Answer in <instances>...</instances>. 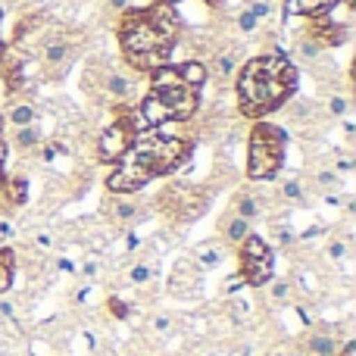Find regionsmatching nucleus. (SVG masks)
Masks as SVG:
<instances>
[{
	"label": "nucleus",
	"instance_id": "f257e3e1",
	"mask_svg": "<svg viewBox=\"0 0 356 356\" xmlns=\"http://www.w3.org/2000/svg\"><path fill=\"white\" fill-rule=\"evenodd\" d=\"M119 47L131 72H154L169 66L172 50L181 38V19L172 3H150V6H129L119 13Z\"/></svg>",
	"mask_w": 356,
	"mask_h": 356
},
{
	"label": "nucleus",
	"instance_id": "f03ea898",
	"mask_svg": "<svg viewBox=\"0 0 356 356\" xmlns=\"http://www.w3.org/2000/svg\"><path fill=\"white\" fill-rule=\"evenodd\" d=\"M191 154H194V144L188 138H169L160 129H144L138 131L129 154L113 163V172L106 175V191L131 197L147 188L154 178L178 172L184 163H191Z\"/></svg>",
	"mask_w": 356,
	"mask_h": 356
},
{
	"label": "nucleus",
	"instance_id": "7ed1b4c3",
	"mask_svg": "<svg viewBox=\"0 0 356 356\" xmlns=\"http://www.w3.org/2000/svg\"><path fill=\"white\" fill-rule=\"evenodd\" d=\"M207 63L184 60L178 66H160L150 72V91L138 104L144 129H160L166 122H188L200 106V88L207 85Z\"/></svg>",
	"mask_w": 356,
	"mask_h": 356
},
{
	"label": "nucleus",
	"instance_id": "20e7f679",
	"mask_svg": "<svg viewBox=\"0 0 356 356\" xmlns=\"http://www.w3.org/2000/svg\"><path fill=\"white\" fill-rule=\"evenodd\" d=\"M300 75L294 63L284 54H263L247 60L234 75V94H238V110L244 119H263L269 113L282 110L297 94Z\"/></svg>",
	"mask_w": 356,
	"mask_h": 356
},
{
	"label": "nucleus",
	"instance_id": "39448f33",
	"mask_svg": "<svg viewBox=\"0 0 356 356\" xmlns=\"http://www.w3.org/2000/svg\"><path fill=\"white\" fill-rule=\"evenodd\" d=\"M288 131L275 122H253L247 135V178L250 181H272L284 169L288 154Z\"/></svg>",
	"mask_w": 356,
	"mask_h": 356
},
{
	"label": "nucleus",
	"instance_id": "423d86ee",
	"mask_svg": "<svg viewBox=\"0 0 356 356\" xmlns=\"http://www.w3.org/2000/svg\"><path fill=\"white\" fill-rule=\"evenodd\" d=\"M138 131H144V122H141V116H138V106L135 110L119 106L116 119H113L97 138V160L100 163H119L131 150Z\"/></svg>",
	"mask_w": 356,
	"mask_h": 356
},
{
	"label": "nucleus",
	"instance_id": "0eeeda50",
	"mask_svg": "<svg viewBox=\"0 0 356 356\" xmlns=\"http://www.w3.org/2000/svg\"><path fill=\"white\" fill-rule=\"evenodd\" d=\"M238 263H241L238 275L244 278L247 288H263V284L272 278V272H275L272 247L253 232L238 244Z\"/></svg>",
	"mask_w": 356,
	"mask_h": 356
},
{
	"label": "nucleus",
	"instance_id": "6e6552de",
	"mask_svg": "<svg viewBox=\"0 0 356 356\" xmlns=\"http://www.w3.org/2000/svg\"><path fill=\"white\" fill-rule=\"evenodd\" d=\"M209 207V194L200 184H172L160 194V209L172 219H197Z\"/></svg>",
	"mask_w": 356,
	"mask_h": 356
},
{
	"label": "nucleus",
	"instance_id": "1a4fd4ad",
	"mask_svg": "<svg viewBox=\"0 0 356 356\" xmlns=\"http://www.w3.org/2000/svg\"><path fill=\"white\" fill-rule=\"evenodd\" d=\"M135 94H138L135 72H125V69L106 66L104 79H100V97H106L110 104H116V106H129Z\"/></svg>",
	"mask_w": 356,
	"mask_h": 356
},
{
	"label": "nucleus",
	"instance_id": "9d476101",
	"mask_svg": "<svg viewBox=\"0 0 356 356\" xmlns=\"http://www.w3.org/2000/svg\"><path fill=\"white\" fill-rule=\"evenodd\" d=\"M225 257H228V247L222 244L219 238H209V241H200V244L194 247L191 263H194L200 272H213V269H219V266L225 263Z\"/></svg>",
	"mask_w": 356,
	"mask_h": 356
},
{
	"label": "nucleus",
	"instance_id": "9b49d317",
	"mask_svg": "<svg viewBox=\"0 0 356 356\" xmlns=\"http://www.w3.org/2000/svg\"><path fill=\"white\" fill-rule=\"evenodd\" d=\"M338 3H350L353 0H284L282 6V16H307V19H319L328 16Z\"/></svg>",
	"mask_w": 356,
	"mask_h": 356
},
{
	"label": "nucleus",
	"instance_id": "f8f14e48",
	"mask_svg": "<svg viewBox=\"0 0 356 356\" xmlns=\"http://www.w3.org/2000/svg\"><path fill=\"white\" fill-rule=\"evenodd\" d=\"M250 232H253L250 222L241 219L234 209H228V213L219 219V241H222V244H241V241H244Z\"/></svg>",
	"mask_w": 356,
	"mask_h": 356
},
{
	"label": "nucleus",
	"instance_id": "ddd939ff",
	"mask_svg": "<svg viewBox=\"0 0 356 356\" xmlns=\"http://www.w3.org/2000/svg\"><path fill=\"white\" fill-rule=\"evenodd\" d=\"M232 209L234 213L241 216V219H247L253 225V222L259 219V216L266 213V203H263V197L257 194V191H238V194H234V200H232Z\"/></svg>",
	"mask_w": 356,
	"mask_h": 356
},
{
	"label": "nucleus",
	"instance_id": "4468645a",
	"mask_svg": "<svg viewBox=\"0 0 356 356\" xmlns=\"http://www.w3.org/2000/svg\"><path fill=\"white\" fill-rule=\"evenodd\" d=\"M106 209H110V219L119 222V225H129V222H135L138 216H141V207H138V200H131V197H122V194H110V200H106Z\"/></svg>",
	"mask_w": 356,
	"mask_h": 356
},
{
	"label": "nucleus",
	"instance_id": "2eb2a0df",
	"mask_svg": "<svg viewBox=\"0 0 356 356\" xmlns=\"http://www.w3.org/2000/svg\"><path fill=\"white\" fill-rule=\"evenodd\" d=\"M197 288H200V269L191 259H181L172 272V291L175 294H191Z\"/></svg>",
	"mask_w": 356,
	"mask_h": 356
},
{
	"label": "nucleus",
	"instance_id": "dca6fc26",
	"mask_svg": "<svg viewBox=\"0 0 356 356\" xmlns=\"http://www.w3.org/2000/svg\"><path fill=\"white\" fill-rule=\"evenodd\" d=\"M238 63H241V47H222L219 54L213 56V66H209V72H213L216 79L228 81L234 72H238Z\"/></svg>",
	"mask_w": 356,
	"mask_h": 356
},
{
	"label": "nucleus",
	"instance_id": "f3484780",
	"mask_svg": "<svg viewBox=\"0 0 356 356\" xmlns=\"http://www.w3.org/2000/svg\"><path fill=\"white\" fill-rule=\"evenodd\" d=\"M69 56H72V41L69 38H54V41L44 44V63H47V69L66 66Z\"/></svg>",
	"mask_w": 356,
	"mask_h": 356
},
{
	"label": "nucleus",
	"instance_id": "a211bd4d",
	"mask_svg": "<svg viewBox=\"0 0 356 356\" xmlns=\"http://www.w3.org/2000/svg\"><path fill=\"white\" fill-rule=\"evenodd\" d=\"M3 122H10L13 129H22V125H38V110L31 106V100H13L10 110H6Z\"/></svg>",
	"mask_w": 356,
	"mask_h": 356
},
{
	"label": "nucleus",
	"instance_id": "6ab92c4d",
	"mask_svg": "<svg viewBox=\"0 0 356 356\" xmlns=\"http://www.w3.org/2000/svg\"><path fill=\"white\" fill-rule=\"evenodd\" d=\"M278 197H284L288 203H307V184L297 172H288L278 178Z\"/></svg>",
	"mask_w": 356,
	"mask_h": 356
},
{
	"label": "nucleus",
	"instance_id": "aec40b11",
	"mask_svg": "<svg viewBox=\"0 0 356 356\" xmlns=\"http://www.w3.org/2000/svg\"><path fill=\"white\" fill-rule=\"evenodd\" d=\"M13 278H16V253L13 247L0 244V297L13 288Z\"/></svg>",
	"mask_w": 356,
	"mask_h": 356
},
{
	"label": "nucleus",
	"instance_id": "412c9836",
	"mask_svg": "<svg viewBox=\"0 0 356 356\" xmlns=\"http://www.w3.org/2000/svg\"><path fill=\"white\" fill-rule=\"evenodd\" d=\"M3 200L10 203V207H22L25 200H29V178L25 175H13L3 181Z\"/></svg>",
	"mask_w": 356,
	"mask_h": 356
},
{
	"label": "nucleus",
	"instance_id": "4be33fe9",
	"mask_svg": "<svg viewBox=\"0 0 356 356\" xmlns=\"http://www.w3.org/2000/svg\"><path fill=\"white\" fill-rule=\"evenodd\" d=\"M10 144L16 150H31L41 144V125H22V129H13Z\"/></svg>",
	"mask_w": 356,
	"mask_h": 356
},
{
	"label": "nucleus",
	"instance_id": "5701e85b",
	"mask_svg": "<svg viewBox=\"0 0 356 356\" xmlns=\"http://www.w3.org/2000/svg\"><path fill=\"white\" fill-rule=\"evenodd\" d=\"M307 353L309 356H334L338 353V341H334V334H309L307 338Z\"/></svg>",
	"mask_w": 356,
	"mask_h": 356
},
{
	"label": "nucleus",
	"instance_id": "b1692460",
	"mask_svg": "<svg viewBox=\"0 0 356 356\" xmlns=\"http://www.w3.org/2000/svg\"><path fill=\"white\" fill-rule=\"evenodd\" d=\"M313 181H316V188H322L325 194H338V191H341V175L334 172L332 166H328V169H316Z\"/></svg>",
	"mask_w": 356,
	"mask_h": 356
},
{
	"label": "nucleus",
	"instance_id": "393cba45",
	"mask_svg": "<svg viewBox=\"0 0 356 356\" xmlns=\"http://www.w3.org/2000/svg\"><path fill=\"white\" fill-rule=\"evenodd\" d=\"M154 278H156V266L154 263H147V259L131 263V269H129V282L131 284H147V282H154Z\"/></svg>",
	"mask_w": 356,
	"mask_h": 356
},
{
	"label": "nucleus",
	"instance_id": "a878e982",
	"mask_svg": "<svg viewBox=\"0 0 356 356\" xmlns=\"http://www.w3.org/2000/svg\"><path fill=\"white\" fill-rule=\"evenodd\" d=\"M234 25H238L241 35H257L259 31V19L250 13V6H241L238 16H234Z\"/></svg>",
	"mask_w": 356,
	"mask_h": 356
},
{
	"label": "nucleus",
	"instance_id": "bb28decb",
	"mask_svg": "<svg viewBox=\"0 0 356 356\" xmlns=\"http://www.w3.org/2000/svg\"><path fill=\"white\" fill-rule=\"evenodd\" d=\"M266 284H269V300L275 303V307L291 300V282H284V278H269Z\"/></svg>",
	"mask_w": 356,
	"mask_h": 356
},
{
	"label": "nucleus",
	"instance_id": "cd10ccee",
	"mask_svg": "<svg viewBox=\"0 0 356 356\" xmlns=\"http://www.w3.org/2000/svg\"><path fill=\"white\" fill-rule=\"evenodd\" d=\"M328 259H332V263H344L347 257H350V241L347 238H332L328 241Z\"/></svg>",
	"mask_w": 356,
	"mask_h": 356
},
{
	"label": "nucleus",
	"instance_id": "c85d7f7f",
	"mask_svg": "<svg viewBox=\"0 0 356 356\" xmlns=\"http://www.w3.org/2000/svg\"><path fill=\"white\" fill-rule=\"evenodd\" d=\"M328 113L338 119L350 116V97H347V94H332V97H328Z\"/></svg>",
	"mask_w": 356,
	"mask_h": 356
},
{
	"label": "nucleus",
	"instance_id": "c756f323",
	"mask_svg": "<svg viewBox=\"0 0 356 356\" xmlns=\"http://www.w3.org/2000/svg\"><path fill=\"white\" fill-rule=\"evenodd\" d=\"M272 234H275V241L282 247H291L297 241V234H294V228L288 225V222H282V225H278V222H272Z\"/></svg>",
	"mask_w": 356,
	"mask_h": 356
},
{
	"label": "nucleus",
	"instance_id": "7c9ffc66",
	"mask_svg": "<svg viewBox=\"0 0 356 356\" xmlns=\"http://www.w3.org/2000/svg\"><path fill=\"white\" fill-rule=\"evenodd\" d=\"M297 54H300L303 60H319V56H322V47L307 35V38H300V44H297Z\"/></svg>",
	"mask_w": 356,
	"mask_h": 356
},
{
	"label": "nucleus",
	"instance_id": "2f4dec72",
	"mask_svg": "<svg viewBox=\"0 0 356 356\" xmlns=\"http://www.w3.org/2000/svg\"><path fill=\"white\" fill-rule=\"evenodd\" d=\"M150 328H154L160 338H166V334H172V319H169L166 313H160V316H154V319H150Z\"/></svg>",
	"mask_w": 356,
	"mask_h": 356
},
{
	"label": "nucleus",
	"instance_id": "473e14b6",
	"mask_svg": "<svg viewBox=\"0 0 356 356\" xmlns=\"http://www.w3.org/2000/svg\"><path fill=\"white\" fill-rule=\"evenodd\" d=\"M79 272H81V275H85V278H97L100 275V259H85V263H81L79 266Z\"/></svg>",
	"mask_w": 356,
	"mask_h": 356
},
{
	"label": "nucleus",
	"instance_id": "72a5a7b5",
	"mask_svg": "<svg viewBox=\"0 0 356 356\" xmlns=\"http://www.w3.org/2000/svg\"><path fill=\"white\" fill-rule=\"evenodd\" d=\"M341 131H344V141H347V144L356 141V122H353V116H344V119H341Z\"/></svg>",
	"mask_w": 356,
	"mask_h": 356
},
{
	"label": "nucleus",
	"instance_id": "f704fd0d",
	"mask_svg": "<svg viewBox=\"0 0 356 356\" xmlns=\"http://www.w3.org/2000/svg\"><path fill=\"white\" fill-rule=\"evenodd\" d=\"M31 241H35L38 250H50V247H54V234L50 232H35V238Z\"/></svg>",
	"mask_w": 356,
	"mask_h": 356
},
{
	"label": "nucleus",
	"instance_id": "c9c22d12",
	"mask_svg": "<svg viewBox=\"0 0 356 356\" xmlns=\"http://www.w3.org/2000/svg\"><path fill=\"white\" fill-rule=\"evenodd\" d=\"M241 288H244V278L241 275H232L222 282V294H234V291H241Z\"/></svg>",
	"mask_w": 356,
	"mask_h": 356
},
{
	"label": "nucleus",
	"instance_id": "e433bc0d",
	"mask_svg": "<svg viewBox=\"0 0 356 356\" xmlns=\"http://www.w3.org/2000/svg\"><path fill=\"white\" fill-rule=\"evenodd\" d=\"M0 316H3V319H16V303L0 297Z\"/></svg>",
	"mask_w": 356,
	"mask_h": 356
},
{
	"label": "nucleus",
	"instance_id": "4c0bfd02",
	"mask_svg": "<svg viewBox=\"0 0 356 356\" xmlns=\"http://www.w3.org/2000/svg\"><path fill=\"white\" fill-rule=\"evenodd\" d=\"M6 141H0V188H3V181H6V172H3V163H6Z\"/></svg>",
	"mask_w": 356,
	"mask_h": 356
},
{
	"label": "nucleus",
	"instance_id": "58836bf2",
	"mask_svg": "<svg viewBox=\"0 0 356 356\" xmlns=\"http://www.w3.org/2000/svg\"><path fill=\"white\" fill-rule=\"evenodd\" d=\"M334 356H356V341H347L344 347H338V353Z\"/></svg>",
	"mask_w": 356,
	"mask_h": 356
},
{
	"label": "nucleus",
	"instance_id": "ea45409f",
	"mask_svg": "<svg viewBox=\"0 0 356 356\" xmlns=\"http://www.w3.org/2000/svg\"><path fill=\"white\" fill-rule=\"evenodd\" d=\"M13 234H16L13 222H0V238H13Z\"/></svg>",
	"mask_w": 356,
	"mask_h": 356
},
{
	"label": "nucleus",
	"instance_id": "a19ab883",
	"mask_svg": "<svg viewBox=\"0 0 356 356\" xmlns=\"http://www.w3.org/2000/svg\"><path fill=\"white\" fill-rule=\"evenodd\" d=\"M106 3H110L116 13H125V10H129V3H131V0H106Z\"/></svg>",
	"mask_w": 356,
	"mask_h": 356
},
{
	"label": "nucleus",
	"instance_id": "79ce46f5",
	"mask_svg": "<svg viewBox=\"0 0 356 356\" xmlns=\"http://www.w3.org/2000/svg\"><path fill=\"white\" fill-rule=\"evenodd\" d=\"M234 316H238V319H247V303L234 300Z\"/></svg>",
	"mask_w": 356,
	"mask_h": 356
},
{
	"label": "nucleus",
	"instance_id": "37998d69",
	"mask_svg": "<svg viewBox=\"0 0 356 356\" xmlns=\"http://www.w3.org/2000/svg\"><path fill=\"white\" fill-rule=\"evenodd\" d=\"M3 131H6V122H3V116H0V141H3Z\"/></svg>",
	"mask_w": 356,
	"mask_h": 356
},
{
	"label": "nucleus",
	"instance_id": "c03bdc74",
	"mask_svg": "<svg viewBox=\"0 0 356 356\" xmlns=\"http://www.w3.org/2000/svg\"><path fill=\"white\" fill-rule=\"evenodd\" d=\"M154 3H172V6H175V3H178V0H154Z\"/></svg>",
	"mask_w": 356,
	"mask_h": 356
},
{
	"label": "nucleus",
	"instance_id": "a18cd8bd",
	"mask_svg": "<svg viewBox=\"0 0 356 356\" xmlns=\"http://www.w3.org/2000/svg\"><path fill=\"white\" fill-rule=\"evenodd\" d=\"M207 3H209V6H222V0H207Z\"/></svg>",
	"mask_w": 356,
	"mask_h": 356
},
{
	"label": "nucleus",
	"instance_id": "49530a36",
	"mask_svg": "<svg viewBox=\"0 0 356 356\" xmlns=\"http://www.w3.org/2000/svg\"><path fill=\"white\" fill-rule=\"evenodd\" d=\"M0 16H3V13H0ZM0 54H6V47H3V41H0Z\"/></svg>",
	"mask_w": 356,
	"mask_h": 356
},
{
	"label": "nucleus",
	"instance_id": "de8ad7c7",
	"mask_svg": "<svg viewBox=\"0 0 356 356\" xmlns=\"http://www.w3.org/2000/svg\"><path fill=\"white\" fill-rule=\"evenodd\" d=\"M269 356H284V353H282V350H272V353H269Z\"/></svg>",
	"mask_w": 356,
	"mask_h": 356
}]
</instances>
